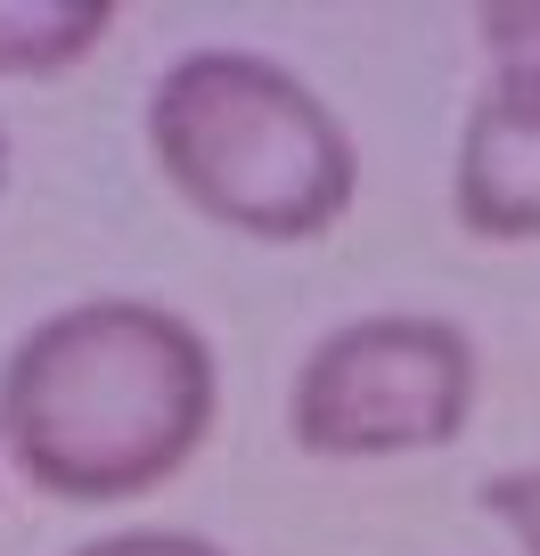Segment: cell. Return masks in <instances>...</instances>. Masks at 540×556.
Returning a JSON list of instances; mask_svg holds the SVG:
<instances>
[{"instance_id": "6", "label": "cell", "mask_w": 540, "mask_h": 556, "mask_svg": "<svg viewBox=\"0 0 540 556\" xmlns=\"http://www.w3.org/2000/svg\"><path fill=\"white\" fill-rule=\"evenodd\" d=\"M66 556H229V548L205 532H173V523H131V532H99Z\"/></svg>"}, {"instance_id": "7", "label": "cell", "mask_w": 540, "mask_h": 556, "mask_svg": "<svg viewBox=\"0 0 540 556\" xmlns=\"http://www.w3.org/2000/svg\"><path fill=\"white\" fill-rule=\"evenodd\" d=\"M484 507L507 523V532H516L524 556H540V458H532V467L491 475V483H484Z\"/></svg>"}, {"instance_id": "8", "label": "cell", "mask_w": 540, "mask_h": 556, "mask_svg": "<svg viewBox=\"0 0 540 556\" xmlns=\"http://www.w3.org/2000/svg\"><path fill=\"white\" fill-rule=\"evenodd\" d=\"M516 34H540V9H491V17H484V41H500V50Z\"/></svg>"}, {"instance_id": "1", "label": "cell", "mask_w": 540, "mask_h": 556, "mask_svg": "<svg viewBox=\"0 0 540 556\" xmlns=\"http://www.w3.org/2000/svg\"><path fill=\"white\" fill-rule=\"evenodd\" d=\"M222 409L205 328L140 295L34 319L0 361V451L41 500L123 507L164 491Z\"/></svg>"}, {"instance_id": "9", "label": "cell", "mask_w": 540, "mask_h": 556, "mask_svg": "<svg viewBox=\"0 0 540 556\" xmlns=\"http://www.w3.org/2000/svg\"><path fill=\"white\" fill-rule=\"evenodd\" d=\"M0 189H9V131H0Z\"/></svg>"}, {"instance_id": "3", "label": "cell", "mask_w": 540, "mask_h": 556, "mask_svg": "<svg viewBox=\"0 0 540 556\" xmlns=\"http://www.w3.org/2000/svg\"><path fill=\"white\" fill-rule=\"evenodd\" d=\"M475 417V344L426 312H368L328 328L296 368L287 426L312 458L451 451Z\"/></svg>"}, {"instance_id": "2", "label": "cell", "mask_w": 540, "mask_h": 556, "mask_svg": "<svg viewBox=\"0 0 540 556\" xmlns=\"http://www.w3.org/2000/svg\"><path fill=\"white\" fill-rule=\"evenodd\" d=\"M148 156L180 205L254 245H312L352 213L361 156L312 83L262 50L173 58L148 90Z\"/></svg>"}, {"instance_id": "5", "label": "cell", "mask_w": 540, "mask_h": 556, "mask_svg": "<svg viewBox=\"0 0 540 556\" xmlns=\"http://www.w3.org/2000/svg\"><path fill=\"white\" fill-rule=\"evenodd\" d=\"M106 34H115L106 0H0V83L74 74Z\"/></svg>"}, {"instance_id": "4", "label": "cell", "mask_w": 540, "mask_h": 556, "mask_svg": "<svg viewBox=\"0 0 540 556\" xmlns=\"http://www.w3.org/2000/svg\"><path fill=\"white\" fill-rule=\"evenodd\" d=\"M451 205H459V229L484 245L540 238V58L500 66V83L475 99L467 131H459Z\"/></svg>"}]
</instances>
